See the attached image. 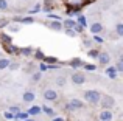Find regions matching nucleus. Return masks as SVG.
<instances>
[{
	"mask_svg": "<svg viewBox=\"0 0 123 121\" xmlns=\"http://www.w3.org/2000/svg\"><path fill=\"white\" fill-rule=\"evenodd\" d=\"M53 121H64L62 118H53Z\"/></svg>",
	"mask_w": 123,
	"mask_h": 121,
	"instance_id": "79ce46f5",
	"label": "nucleus"
},
{
	"mask_svg": "<svg viewBox=\"0 0 123 121\" xmlns=\"http://www.w3.org/2000/svg\"><path fill=\"white\" fill-rule=\"evenodd\" d=\"M39 68H41V72H45V70H47V65H45V64H41Z\"/></svg>",
	"mask_w": 123,
	"mask_h": 121,
	"instance_id": "e433bc0d",
	"label": "nucleus"
},
{
	"mask_svg": "<svg viewBox=\"0 0 123 121\" xmlns=\"http://www.w3.org/2000/svg\"><path fill=\"white\" fill-rule=\"evenodd\" d=\"M28 113H24V112H19V113H16L14 115V118L16 120H19V121H25V120H28Z\"/></svg>",
	"mask_w": 123,
	"mask_h": 121,
	"instance_id": "9b49d317",
	"label": "nucleus"
},
{
	"mask_svg": "<svg viewBox=\"0 0 123 121\" xmlns=\"http://www.w3.org/2000/svg\"><path fill=\"white\" fill-rule=\"evenodd\" d=\"M50 28H53V30H61V28H62V23H61V22H51Z\"/></svg>",
	"mask_w": 123,
	"mask_h": 121,
	"instance_id": "2eb2a0df",
	"label": "nucleus"
},
{
	"mask_svg": "<svg viewBox=\"0 0 123 121\" xmlns=\"http://www.w3.org/2000/svg\"><path fill=\"white\" fill-rule=\"evenodd\" d=\"M0 55H2V53H0Z\"/></svg>",
	"mask_w": 123,
	"mask_h": 121,
	"instance_id": "c03bdc74",
	"label": "nucleus"
},
{
	"mask_svg": "<svg viewBox=\"0 0 123 121\" xmlns=\"http://www.w3.org/2000/svg\"><path fill=\"white\" fill-rule=\"evenodd\" d=\"M36 58H37V59H44V55H42V51H36Z\"/></svg>",
	"mask_w": 123,
	"mask_h": 121,
	"instance_id": "f704fd0d",
	"label": "nucleus"
},
{
	"mask_svg": "<svg viewBox=\"0 0 123 121\" xmlns=\"http://www.w3.org/2000/svg\"><path fill=\"white\" fill-rule=\"evenodd\" d=\"M31 79H33V81H34V82H37V81H39V79H41V72H37V73H34V75H33V78H31Z\"/></svg>",
	"mask_w": 123,
	"mask_h": 121,
	"instance_id": "a878e982",
	"label": "nucleus"
},
{
	"mask_svg": "<svg viewBox=\"0 0 123 121\" xmlns=\"http://www.w3.org/2000/svg\"><path fill=\"white\" fill-rule=\"evenodd\" d=\"M78 22H80L78 25H81V27H86V25H87V22H86V17H84V16H80V17H78Z\"/></svg>",
	"mask_w": 123,
	"mask_h": 121,
	"instance_id": "4be33fe9",
	"label": "nucleus"
},
{
	"mask_svg": "<svg viewBox=\"0 0 123 121\" xmlns=\"http://www.w3.org/2000/svg\"><path fill=\"white\" fill-rule=\"evenodd\" d=\"M72 82L76 84V85L84 84V82H86V75H84V73H80V72H75L72 75Z\"/></svg>",
	"mask_w": 123,
	"mask_h": 121,
	"instance_id": "7ed1b4c3",
	"label": "nucleus"
},
{
	"mask_svg": "<svg viewBox=\"0 0 123 121\" xmlns=\"http://www.w3.org/2000/svg\"><path fill=\"white\" fill-rule=\"evenodd\" d=\"M83 106H84L83 101H80V99H70L67 107H69V109H81Z\"/></svg>",
	"mask_w": 123,
	"mask_h": 121,
	"instance_id": "423d86ee",
	"label": "nucleus"
},
{
	"mask_svg": "<svg viewBox=\"0 0 123 121\" xmlns=\"http://www.w3.org/2000/svg\"><path fill=\"white\" fill-rule=\"evenodd\" d=\"M8 112H9V113H12V115H16V113H19L20 110H19V107H17V106H11Z\"/></svg>",
	"mask_w": 123,
	"mask_h": 121,
	"instance_id": "aec40b11",
	"label": "nucleus"
},
{
	"mask_svg": "<svg viewBox=\"0 0 123 121\" xmlns=\"http://www.w3.org/2000/svg\"><path fill=\"white\" fill-rule=\"evenodd\" d=\"M16 20H17V22H22V23H33V19H31V17H25V19L16 17Z\"/></svg>",
	"mask_w": 123,
	"mask_h": 121,
	"instance_id": "f3484780",
	"label": "nucleus"
},
{
	"mask_svg": "<svg viewBox=\"0 0 123 121\" xmlns=\"http://www.w3.org/2000/svg\"><path fill=\"white\" fill-rule=\"evenodd\" d=\"M84 45H86V47H90V40L86 39V40H84Z\"/></svg>",
	"mask_w": 123,
	"mask_h": 121,
	"instance_id": "58836bf2",
	"label": "nucleus"
},
{
	"mask_svg": "<svg viewBox=\"0 0 123 121\" xmlns=\"http://www.w3.org/2000/svg\"><path fill=\"white\" fill-rule=\"evenodd\" d=\"M75 23H76V22L72 20V19H66V20L62 22V27H66L67 30H72V28L75 27Z\"/></svg>",
	"mask_w": 123,
	"mask_h": 121,
	"instance_id": "9d476101",
	"label": "nucleus"
},
{
	"mask_svg": "<svg viewBox=\"0 0 123 121\" xmlns=\"http://www.w3.org/2000/svg\"><path fill=\"white\" fill-rule=\"evenodd\" d=\"M45 60H47V62H51V64H55V62H56V59H55V58H44Z\"/></svg>",
	"mask_w": 123,
	"mask_h": 121,
	"instance_id": "c9c22d12",
	"label": "nucleus"
},
{
	"mask_svg": "<svg viewBox=\"0 0 123 121\" xmlns=\"http://www.w3.org/2000/svg\"><path fill=\"white\" fill-rule=\"evenodd\" d=\"M101 107L105 110H109V109H112V107H114V98H111V96H101Z\"/></svg>",
	"mask_w": 123,
	"mask_h": 121,
	"instance_id": "f03ea898",
	"label": "nucleus"
},
{
	"mask_svg": "<svg viewBox=\"0 0 123 121\" xmlns=\"http://www.w3.org/2000/svg\"><path fill=\"white\" fill-rule=\"evenodd\" d=\"M73 28H75V33H83V27H81V25L75 23V27H73Z\"/></svg>",
	"mask_w": 123,
	"mask_h": 121,
	"instance_id": "cd10ccee",
	"label": "nucleus"
},
{
	"mask_svg": "<svg viewBox=\"0 0 123 121\" xmlns=\"http://www.w3.org/2000/svg\"><path fill=\"white\" fill-rule=\"evenodd\" d=\"M6 23H8V22H6V20H0V27H5Z\"/></svg>",
	"mask_w": 123,
	"mask_h": 121,
	"instance_id": "ea45409f",
	"label": "nucleus"
},
{
	"mask_svg": "<svg viewBox=\"0 0 123 121\" xmlns=\"http://www.w3.org/2000/svg\"><path fill=\"white\" fill-rule=\"evenodd\" d=\"M48 17H51V19H55V20L61 22V17H59V16H56V14H48Z\"/></svg>",
	"mask_w": 123,
	"mask_h": 121,
	"instance_id": "473e14b6",
	"label": "nucleus"
},
{
	"mask_svg": "<svg viewBox=\"0 0 123 121\" xmlns=\"http://www.w3.org/2000/svg\"><path fill=\"white\" fill-rule=\"evenodd\" d=\"M86 70H90V72H92V70H95L97 68V65H93V64H86Z\"/></svg>",
	"mask_w": 123,
	"mask_h": 121,
	"instance_id": "c85d7f7f",
	"label": "nucleus"
},
{
	"mask_svg": "<svg viewBox=\"0 0 123 121\" xmlns=\"http://www.w3.org/2000/svg\"><path fill=\"white\" fill-rule=\"evenodd\" d=\"M115 31H117L118 36H123V23H117V27H115Z\"/></svg>",
	"mask_w": 123,
	"mask_h": 121,
	"instance_id": "a211bd4d",
	"label": "nucleus"
},
{
	"mask_svg": "<svg viewBox=\"0 0 123 121\" xmlns=\"http://www.w3.org/2000/svg\"><path fill=\"white\" fill-rule=\"evenodd\" d=\"M97 59H98V62L101 64V65H106V64H109V60H111V56H109L108 53L101 51V53L98 55V58H97Z\"/></svg>",
	"mask_w": 123,
	"mask_h": 121,
	"instance_id": "20e7f679",
	"label": "nucleus"
},
{
	"mask_svg": "<svg viewBox=\"0 0 123 121\" xmlns=\"http://www.w3.org/2000/svg\"><path fill=\"white\" fill-rule=\"evenodd\" d=\"M25 121H33V120H25Z\"/></svg>",
	"mask_w": 123,
	"mask_h": 121,
	"instance_id": "37998d69",
	"label": "nucleus"
},
{
	"mask_svg": "<svg viewBox=\"0 0 123 121\" xmlns=\"http://www.w3.org/2000/svg\"><path fill=\"white\" fill-rule=\"evenodd\" d=\"M106 73H108V76L111 79H115L117 78V75H115V68L114 67H109V68H106Z\"/></svg>",
	"mask_w": 123,
	"mask_h": 121,
	"instance_id": "f8f14e48",
	"label": "nucleus"
},
{
	"mask_svg": "<svg viewBox=\"0 0 123 121\" xmlns=\"http://www.w3.org/2000/svg\"><path fill=\"white\" fill-rule=\"evenodd\" d=\"M66 34H67V36H70V37H75V31H73V30H66Z\"/></svg>",
	"mask_w": 123,
	"mask_h": 121,
	"instance_id": "7c9ffc66",
	"label": "nucleus"
},
{
	"mask_svg": "<svg viewBox=\"0 0 123 121\" xmlns=\"http://www.w3.org/2000/svg\"><path fill=\"white\" fill-rule=\"evenodd\" d=\"M22 51H24V55H30L31 50H30V48H25V50H22Z\"/></svg>",
	"mask_w": 123,
	"mask_h": 121,
	"instance_id": "4c0bfd02",
	"label": "nucleus"
},
{
	"mask_svg": "<svg viewBox=\"0 0 123 121\" xmlns=\"http://www.w3.org/2000/svg\"><path fill=\"white\" fill-rule=\"evenodd\" d=\"M114 68H115V72H123V64L122 62H117V65H115Z\"/></svg>",
	"mask_w": 123,
	"mask_h": 121,
	"instance_id": "bb28decb",
	"label": "nucleus"
},
{
	"mask_svg": "<svg viewBox=\"0 0 123 121\" xmlns=\"http://www.w3.org/2000/svg\"><path fill=\"white\" fill-rule=\"evenodd\" d=\"M93 40H95L97 44H103V37H100L98 34H95V37H93Z\"/></svg>",
	"mask_w": 123,
	"mask_h": 121,
	"instance_id": "c756f323",
	"label": "nucleus"
},
{
	"mask_svg": "<svg viewBox=\"0 0 123 121\" xmlns=\"http://www.w3.org/2000/svg\"><path fill=\"white\" fill-rule=\"evenodd\" d=\"M84 99L90 104H98L100 99H101V93L98 90H87L84 92Z\"/></svg>",
	"mask_w": 123,
	"mask_h": 121,
	"instance_id": "f257e3e1",
	"label": "nucleus"
},
{
	"mask_svg": "<svg viewBox=\"0 0 123 121\" xmlns=\"http://www.w3.org/2000/svg\"><path fill=\"white\" fill-rule=\"evenodd\" d=\"M44 98H45L47 101H55V99L58 98V93H56L55 90H50V88H48V90L44 92Z\"/></svg>",
	"mask_w": 123,
	"mask_h": 121,
	"instance_id": "39448f33",
	"label": "nucleus"
},
{
	"mask_svg": "<svg viewBox=\"0 0 123 121\" xmlns=\"http://www.w3.org/2000/svg\"><path fill=\"white\" fill-rule=\"evenodd\" d=\"M39 113H41V107H37V106L31 107V109L28 110V115H39Z\"/></svg>",
	"mask_w": 123,
	"mask_h": 121,
	"instance_id": "ddd939ff",
	"label": "nucleus"
},
{
	"mask_svg": "<svg viewBox=\"0 0 123 121\" xmlns=\"http://www.w3.org/2000/svg\"><path fill=\"white\" fill-rule=\"evenodd\" d=\"M8 65H9V60L8 59H2V58H0V70L6 68Z\"/></svg>",
	"mask_w": 123,
	"mask_h": 121,
	"instance_id": "dca6fc26",
	"label": "nucleus"
},
{
	"mask_svg": "<svg viewBox=\"0 0 123 121\" xmlns=\"http://www.w3.org/2000/svg\"><path fill=\"white\" fill-rule=\"evenodd\" d=\"M22 99H24V103H33V101L36 99V95H34L33 92H25V93L22 95Z\"/></svg>",
	"mask_w": 123,
	"mask_h": 121,
	"instance_id": "0eeeda50",
	"label": "nucleus"
},
{
	"mask_svg": "<svg viewBox=\"0 0 123 121\" xmlns=\"http://www.w3.org/2000/svg\"><path fill=\"white\" fill-rule=\"evenodd\" d=\"M90 31H92L93 34L100 33V31H103V25L98 23V22H95V23H92V27H90Z\"/></svg>",
	"mask_w": 123,
	"mask_h": 121,
	"instance_id": "1a4fd4ad",
	"label": "nucleus"
},
{
	"mask_svg": "<svg viewBox=\"0 0 123 121\" xmlns=\"http://www.w3.org/2000/svg\"><path fill=\"white\" fill-rule=\"evenodd\" d=\"M100 120L101 121H111L112 120V112L111 110H103V112L100 113Z\"/></svg>",
	"mask_w": 123,
	"mask_h": 121,
	"instance_id": "6e6552de",
	"label": "nucleus"
},
{
	"mask_svg": "<svg viewBox=\"0 0 123 121\" xmlns=\"http://www.w3.org/2000/svg\"><path fill=\"white\" fill-rule=\"evenodd\" d=\"M39 9H41V6H39V5H36V6H34V9H33V12H36V11H39Z\"/></svg>",
	"mask_w": 123,
	"mask_h": 121,
	"instance_id": "a19ab883",
	"label": "nucleus"
},
{
	"mask_svg": "<svg viewBox=\"0 0 123 121\" xmlns=\"http://www.w3.org/2000/svg\"><path fill=\"white\" fill-rule=\"evenodd\" d=\"M0 37H2V39H3V42H5V44H9V42H11V37H9V36H6V34H2V36H0Z\"/></svg>",
	"mask_w": 123,
	"mask_h": 121,
	"instance_id": "393cba45",
	"label": "nucleus"
},
{
	"mask_svg": "<svg viewBox=\"0 0 123 121\" xmlns=\"http://www.w3.org/2000/svg\"><path fill=\"white\" fill-rule=\"evenodd\" d=\"M56 84H58V85H64V84H66V78H64V76H58Z\"/></svg>",
	"mask_w": 123,
	"mask_h": 121,
	"instance_id": "b1692460",
	"label": "nucleus"
},
{
	"mask_svg": "<svg viewBox=\"0 0 123 121\" xmlns=\"http://www.w3.org/2000/svg\"><path fill=\"white\" fill-rule=\"evenodd\" d=\"M41 112H45L47 115H50V116H53L55 115V112H53V109H50V107H47V106H44L41 109Z\"/></svg>",
	"mask_w": 123,
	"mask_h": 121,
	"instance_id": "4468645a",
	"label": "nucleus"
},
{
	"mask_svg": "<svg viewBox=\"0 0 123 121\" xmlns=\"http://www.w3.org/2000/svg\"><path fill=\"white\" fill-rule=\"evenodd\" d=\"M9 68H11V70H16V68H19V64H9Z\"/></svg>",
	"mask_w": 123,
	"mask_h": 121,
	"instance_id": "72a5a7b5",
	"label": "nucleus"
},
{
	"mask_svg": "<svg viewBox=\"0 0 123 121\" xmlns=\"http://www.w3.org/2000/svg\"><path fill=\"white\" fill-rule=\"evenodd\" d=\"M3 115H5L6 120H12V118H14V115H12V113H9V112H5Z\"/></svg>",
	"mask_w": 123,
	"mask_h": 121,
	"instance_id": "2f4dec72",
	"label": "nucleus"
},
{
	"mask_svg": "<svg viewBox=\"0 0 123 121\" xmlns=\"http://www.w3.org/2000/svg\"><path fill=\"white\" fill-rule=\"evenodd\" d=\"M70 64H72V67H75V68H76V67H81V59H78V58L72 59V62H70Z\"/></svg>",
	"mask_w": 123,
	"mask_h": 121,
	"instance_id": "6ab92c4d",
	"label": "nucleus"
},
{
	"mask_svg": "<svg viewBox=\"0 0 123 121\" xmlns=\"http://www.w3.org/2000/svg\"><path fill=\"white\" fill-rule=\"evenodd\" d=\"M98 55H100V51H98V50H90V51H89V56H90V58H98Z\"/></svg>",
	"mask_w": 123,
	"mask_h": 121,
	"instance_id": "5701e85b",
	"label": "nucleus"
},
{
	"mask_svg": "<svg viewBox=\"0 0 123 121\" xmlns=\"http://www.w3.org/2000/svg\"><path fill=\"white\" fill-rule=\"evenodd\" d=\"M0 9H2V11L8 9V2H6V0H0Z\"/></svg>",
	"mask_w": 123,
	"mask_h": 121,
	"instance_id": "412c9836",
	"label": "nucleus"
}]
</instances>
